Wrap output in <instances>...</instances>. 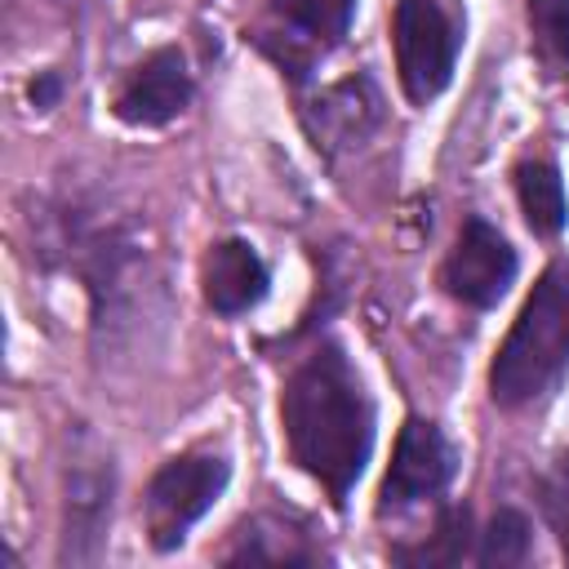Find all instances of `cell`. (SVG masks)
Instances as JSON below:
<instances>
[{
    "label": "cell",
    "mask_w": 569,
    "mask_h": 569,
    "mask_svg": "<svg viewBox=\"0 0 569 569\" xmlns=\"http://www.w3.org/2000/svg\"><path fill=\"white\" fill-rule=\"evenodd\" d=\"M529 556H533V529H529L525 511L498 507L493 520L485 525L480 542H476V565H485V569H516V565H529Z\"/></svg>",
    "instance_id": "cell-14"
},
{
    "label": "cell",
    "mask_w": 569,
    "mask_h": 569,
    "mask_svg": "<svg viewBox=\"0 0 569 569\" xmlns=\"http://www.w3.org/2000/svg\"><path fill=\"white\" fill-rule=\"evenodd\" d=\"M200 284H204L209 311H218V316H244V311H253V307L267 298L271 271H267L262 253H258L249 240L227 236V240L209 244Z\"/></svg>",
    "instance_id": "cell-11"
},
{
    "label": "cell",
    "mask_w": 569,
    "mask_h": 569,
    "mask_svg": "<svg viewBox=\"0 0 569 569\" xmlns=\"http://www.w3.org/2000/svg\"><path fill=\"white\" fill-rule=\"evenodd\" d=\"M391 49H396V71H400L405 98L427 107L453 80L462 31H458L453 13L440 0H396V9H391Z\"/></svg>",
    "instance_id": "cell-6"
},
{
    "label": "cell",
    "mask_w": 569,
    "mask_h": 569,
    "mask_svg": "<svg viewBox=\"0 0 569 569\" xmlns=\"http://www.w3.org/2000/svg\"><path fill=\"white\" fill-rule=\"evenodd\" d=\"M569 378V262H551L520 316L511 320L493 365L489 396L498 409H538Z\"/></svg>",
    "instance_id": "cell-2"
},
{
    "label": "cell",
    "mask_w": 569,
    "mask_h": 569,
    "mask_svg": "<svg viewBox=\"0 0 569 569\" xmlns=\"http://www.w3.org/2000/svg\"><path fill=\"white\" fill-rule=\"evenodd\" d=\"M356 0H267L262 18L244 31L289 84H307L311 71L347 40Z\"/></svg>",
    "instance_id": "cell-4"
},
{
    "label": "cell",
    "mask_w": 569,
    "mask_h": 569,
    "mask_svg": "<svg viewBox=\"0 0 569 569\" xmlns=\"http://www.w3.org/2000/svg\"><path fill=\"white\" fill-rule=\"evenodd\" d=\"M538 507L547 529L560 542V556L569 560V453H560L542 476H538Z\"/></svg>",
    "instance_id": "cell-17"
},
{
    "label": "cell",
    "mask_w": 569,
    "mask_h": 569,
    "mask_svg": "<svg viewBox=\"0 0 569 569\" xmlns=\"http://www.w3.org/2000/svg\"><path fill=\"white\" fill-rule=\"evenodd\" d=\"M191 93H196V80L187 71L182 49L160 44L124 71V80L111 93V111H116V120H124L133 129H164L169 120H178L187 111Z\"/></svg>",
    "instance_id": "cell-9"
},
{
    "label": "cell",
    "mask_w": 569,
    "mask_h": 569,
    "mask_svg": "<svg viewBox=\"0 0 569 569\" xmlns=\"http://www.w3.org/2000/svg\"><path fill=\"white\" fill-rule=\"evenodd\" d=\"M453 471H458V453L445 440V431L431 418H405L391 449V467L378 489V516H396L422 498L445 493Z\"/></svg>",
    "instance_id": "cell-8"
},
{
    "label": "cell",
    "mask_w": 569,
    "mask_h": 569,
    "mask_svg": "<svg viewBox=\"0 0 569 569\" xmlns=\"http://www.w3.org/2000/svg\"><path fill=\"white\" fill-rule=\"evenodd\" d=\"M382 89L369 71H356L329 89H320L307 107H302V129L311 138V147L320 156H342L365 147L378 129H382Z\"/></svg>",
    "instance_id": "cell-10"
},
{
    "label": "cell",
    "mask_w": 569,
    "mask_h": 569,
    "mask_svg": "<svg viewBox=\"0 0 569 569\" xmlns=\"http://www.w3.org/2000/svg\"><path fill=\"white\" fill-rule=\"evenodd\" d=\"M231 480V462L227 453L213 449H187L178 458H169L142 493V529L147 542L156 551H178L191 533V525L222 498Z\"/></svg>",
    "instance_id": "cell-5"
},
{
    "label": "cell",
    "mask_w": 569,
    "mask_h": 569,
    "mask_svg": "<svg viewBox=\"0 0 569 569\" xmlns=\"http://www.w3.org/2000/svg\"><path fill=\"white\" fill-rule=\"evenodd\" d=\"M525 18L542 67L569 80V0H525Z\"/></svg>",
    "instance_id": "cell-16"
},
{
    "label": "cell",
    "mask_w": 569,
    "mask_h": 569,
    "mask_svg": "<svg viewBox=\"0 0 569 569\" xmlns=\"http://www.w3.org/2000/svg\"><path fill=\"white\" fill-rule=\"evenodd\" d=\"M27 98H31L36 111H53L58 98H62V76L58 71H36L31 84H27Z\"/></svg>",
    "instance_id": "cell-18"
},
{
    "label": "cell",
    "mask_w": 569,
    "mask_h": 569,
    "mask_svg": "<svg viewBox=\"0 0 569 569\" xmlns=\"http://www.w3.org/2000/svg\"><path fill=\"white\" fill-rule=\"evenodd\" d=\"M111 507H116L111 449H102L84 427H76L62 462V538H58L62 569H84L102 560L111 533Z\"/></svg>",
    "instance_id": "cell-3"
},
{
    "label": "cell",
    "mask_w": 569,
    "mask_h": 569,
    "mask_svg": "<svg viewBox=\"0 0 569 569\" xmlns=\"http://www.w3.org/2000/svg\"><path fill=\"white\" fill-rule=\"evenodd\" d=\"M516 196H520V209H525V222L533 236H560L565 222H569V200H565V182H560V169L542 156L533 160H520L516 164Z\"/></svg>",
    "instance_id": "cell-13"
},
{
    "label": "cell",
    "mask_w": 569,
    "mask_h": 569,
    "mask_svg": "<svg viewBox=\"0 0 569 569\" xmlns=\"http://www.w3.org/2000/svg\"><path fill=\"white\" fill-rule=\"evenodd\" d=\"M325 547L311 538V529L298 516L258 511L236 525L231 547L222 551V565H320Z\"/></svg>",
    "instance_id": "cell-12"
},
{
    "label": "cell",
    "mask_w": 569,
    "mask_h": 569,
    "mask_svg": "<svg viewBox=\"0 0 569 569\" xmlns=\"http://www.w3.org/2000/svg\"><path fill=\"white\" fill-rule=\"evenodd\" d=\"M516 267H520V258H516L511 240L493 222H485L480 213H467L453 249L440 262V289L462 307L489 311L511 289Z\"/></svg>",
    "instance_id": "cell-7"
},
{
    "label": "cell",
    "mask_w": 569,
    "mask_h": 569,
    "mask_svg": "<svg viewBox=\"0 0 569 569\" xmlns=\"http://www.w3.org/2000/svg\"><path fill=\"white\" fill-rule=\"evenodd\" d=\"M280 422L289 458L325 485L333 507H347L369 453H373V400L338 342L311 347L280 391Z\"/></svg>",
    "instance_id": "cell-1"
},
{
    "label": "cell",
    "mask_w": 569,
    "mask_h": 569,
    "mask_svg": "<svg viewBox=\"0 0 569 569\" xmlns=\"http://www.w3.org/2000/svg\"><path fill=\"white\" fill-rule=\"evenodd\" d=\"M471 547V511L467 507H445L436 520V533L418 547H391V560L400 565H458Z\"/></svg>",
    "instance_id": "cell-15"
}]
</instances>
